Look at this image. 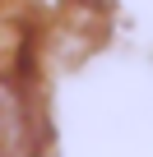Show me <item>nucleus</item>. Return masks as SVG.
<instances>
[{
  "mask_svg": "<svg viewBox=\"0 0 153 157\" xmlns=\"http://www.w3.org/2000/svg\"><path fill=\"white\" fill-rule=\"evenodd\" d=\"M0 157H42V125L14 78L0 74Z\"/></svg>",
  "mask_w": 153,
  "mask_h": 157,
  "instance_id": "nucleus-1",
  "label": "nucleus"
}]
</instances>
